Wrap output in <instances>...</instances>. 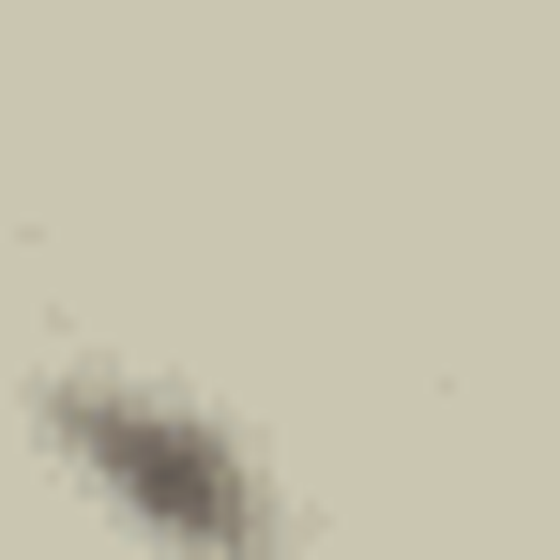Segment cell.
I'll list each match as a JSON object with an SVG mask.
<instances>
[{
    "instance_id": "obj_1",
    "label": "cell",
    "mask_w": 560,
    "mask_h": 560,
    "mask_svg": "<svg viewBox=\"0 0 560 560\" xmlns=\"http://www.w3.org/2000/svg\"><path fill=\"white\" fill-rule=\"evenodd\" d=\"M31 440H46V469L77 485V500H106L121 530H152V546H288V485L258 469V440L228 424V409H197L183 378H121V364H61L46 394H31Z\"/></svg>"
}]
</instances>
